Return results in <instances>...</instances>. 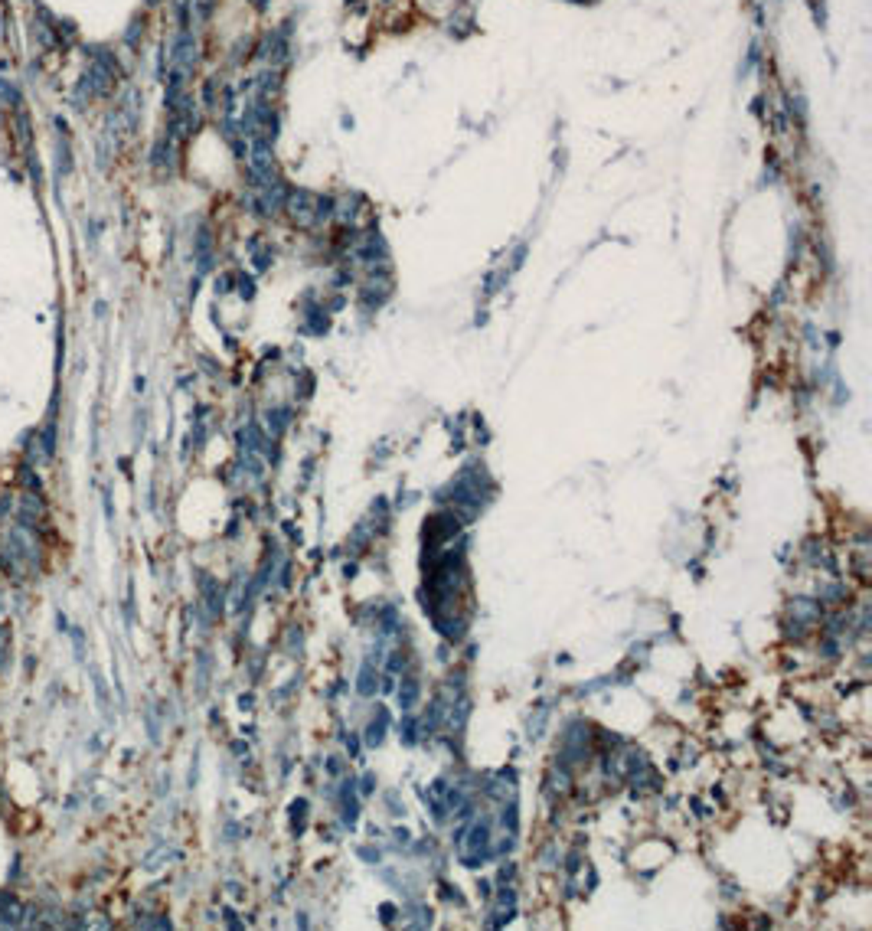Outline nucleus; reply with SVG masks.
I'll return each instance as SVG.
<instances>
[{"mask_svg":"<svg viewBox=\"0 0 872 931\" xmlns=\"http://www.w3.org/2000/svg\"><path fill=\"white\" fill-rule=\"evenodd\" d=\"M317 203L321 196H314L307 190H288V209L297 226H314L317 222Z\"/></svg>","mask_w":872,"mask_h":931,"instance_id":"nucleus-1","label":"nucleus"},{"mask_svg":"<svg viewBox=\"0 0 872 931\" xmlns=\"http://www.w3.org/2000/svg\"><path fill=\"white\" fill-rule=\"evenodd\" d=\"M23 922V905L13 892L0 889V925H20Z\"/></svg>","mask_w":872,"mask_h":931,"instance_id":"nucleus-2","label":"nucleus"},{"mask_svg":"<svg viewBox=\"0 0 872 931\" xmlns=\"http://www.w3.org/2000/svg\"><path fill=\"white\" fill-rule=\"evenodd\" d=\"M356 690H360L363 696H373V693H376V670H373V664H363V670H360V683H356Z\"/></svg>","mask_w":872,"mask_h":931,"instance_id":"nucleus-3","label":"nucleus"},{"mask_svg":"<svg viewBox=\"0 0 872 931\" xmlns=\"http://www.w3.org/2000/svg\"><path fill=\"white\" fill-rule=\"evenodd\" d=\"M415 699H418V683L415 680H402V686H398V703H402V709H412Z\"/></svg>","mask_w":872,"mask_h":931,"instance_id":"nucleus-4","label":"nucleus"},{"mask_svg":"<svg viewBox=\"0 0 872 931\" xmlns=\"http://www.w3.org/2000/svg\"><path fill=\"white\" fill-rule=\"evenodd\" d=\"M10 667V631L0 624V674H7Z\"/></svg>","mask_w":872,"mask_h":931,"instance_id":"nucleus-5","label":"nucleus"},{"mask_svg":"<svg viewBox=\"0 0 872 931\" xmlns=\"http://www.w3.org/2000/svg\"><path fill=\"white\" fill-rule=\"evenodd\" d=\"M382 729H386V713H380V719H373L370 723V729H366V742H370V745H380Z\"/></svg>","mask_w":872,"mask_h":931,"instance_id":"nucleus-6","label":"nucleus"},{"mask_svg":"<svg viewBox=\"0 0 872 931\" xmlns=\"http://www.w3.org/2000/svg\"><path fill=\"white\" fill-rule=\"evenodd\" d=\"M20 481H23V484L29 487V490H36V494H43V484H39V477L33 474V467H29V464H23V467H20Z\"/></svg>","mask_w":872,"mask_h":931,"instance_id":"nucleus-7","label":"nucleus"},{"mask_svg":"<svg viewBox=\"0 0 872 931\" xmlns=\"http://www.w3.org/2000/svg\"><path fill=\"white\" fill-rule=\"evenodd\" d=\"M10 510H13V500H10V494H0V516H7Z\"/></svg>","mask_w":872,"mask_h":931,"instance_id":"nucleus-8","label":"nucleus"},{"mask_svg":"<svg viewBox=\"0 0 872 931\" xmlns=\"http://www.w3.org/2000/svg\"><path fill=\"white\" fill-rule=\"evenodd\" d=\"M373 784H376V778H373V775H366V778H363V791L370 794V791H373Z\"/></svg>","mask_w":872,"mask_h":931,"instance_id":"nucleus-9","label":"nucleus"},{"mask_svg":"<svg viewBox=\"0 0 872 931\" xmlns=\"http://www.w3.org/2000/svg\"><path fill=\"white\" fill-rule=\"evenodd\" d=\"M4 608H7V601H4V591H0V611H4Z\"/></svg>","mask_w":872,"mask_h":931,"instance_id":"nucleus-10","label":"nucleus"}]
</instances>
